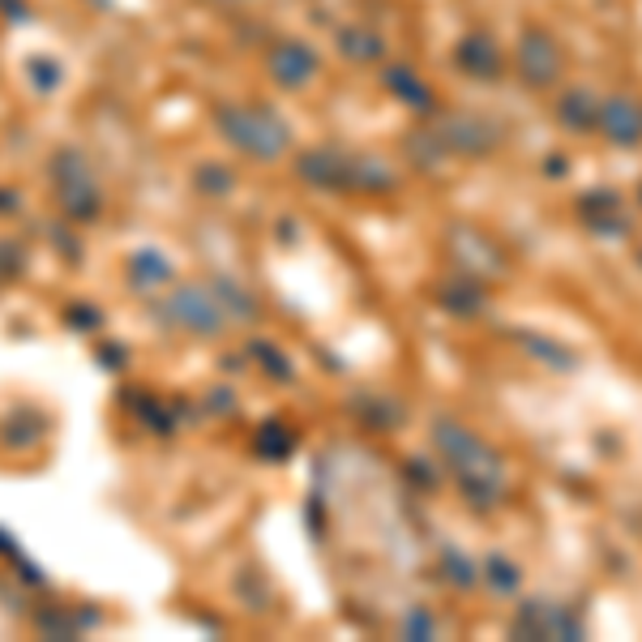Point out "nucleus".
Here are the masks:
<instances>
[{
    "label": "nucleus",
    "instance_id": "obj_2",
    "mask_svg": "<svg viewBox=\"0 0 642 642\" xmlns=\"http://www.w3.org/2000/svg\"><path fill=\"white\" fill-rule=\"evenodd\" d=\"M600 125H604L608 142L634 146L642 138V112H639V103H634L630 95H617V99H608V103H604V112H600Z\"/></svg>",
    "mask_w": 642,
    "mask_h": 642
},
{
    "label": "nucleus",
    "instance_id": "obj_5",
    "mask_svg": "<svg viewBox=\"0 0 642 642\" xmlns=\"http://www.w3.org/2000/svg\"><path fill=\"white\" fill-rule=\"evenodd\" d=\"M458 56H463V65L471 73H484V77H493L501 70L498 61V48L489 43V39H467L463 48H458Z\"/></svg>",
    "mask_w": 642,
    "mask_h": 642
},
{
    "label": "nucleus",
    "instance_id": "obj_4",
    "mask_svg": "<svg viewBox=\"0 0 642 642\" xmlns=\"http://www.w3.org/2000/svg\"><path fill=\"white\" fill-rule=\"evenodd\" d=\"M557 116H562L566 129H595V125H600V108H595V99H591L587 90H570V95L562 99Z\"/></svg>",
    "mask_w": 642,
    "mask_h": 642
},
{
    "label": "nucleus",
    "instance_id": "obj_6",
    "mask_svg": "<svg viewBox=\"0 0 642 642\" xmlns=\"http://www.w3.org/2000/svg\"><path fill=\"white\" fill-rule=\"evenodd\" d=\"M489 578H493V582H498L501 591H509V587H518V570H514V566H509V562H489Z\"/></svg>",
    "mask_w": 642,
    "mask_h": 642
},
{
    "label": "nucleus",
    "instance_id": "obj_1",
    "mask_svg": "<svg viewBox=\"0 0 642 642\" xmlns=\"http://www.w3.org/2000/svg\"><path fill=\"white\" fill-rule=\"evenodd\" d=\"M518 70L531 86H549L557 81L562 73V56H557V43L544 35V30H527L523 35V48H518Z\"/></svg>",
    "mask_w": 642,
    "mask_h": 642
},
{
    "label": "nucleus",
    "instance_id": "obj_3",
    "mask_svg": "<svg viewBox=\"0 0 642 642\" xmlns=\"http://www.w3.org/2000/svg\"><path fill=\"white\" fill-rule=\"evenodd\" d=\"M578 211H582V218H587L595 231H621V227H626V223L617 218V193H608V189L587 193V198L578 202Z\"/></svg>",
    "mask_w": 642,
    "mask_h": 642
}]
</instances>
